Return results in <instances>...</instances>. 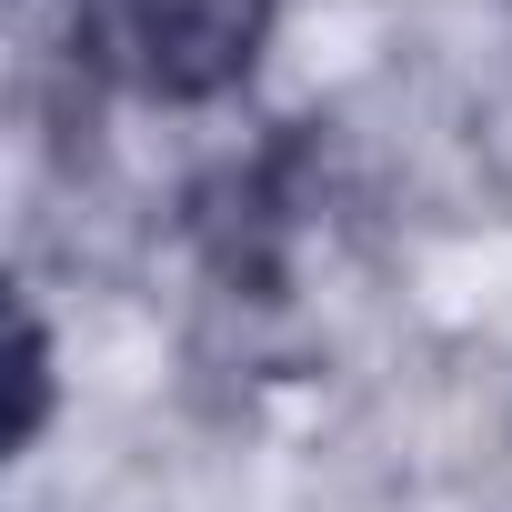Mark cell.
Returning a JSON list of instances; mask_svg holds the SVG:
<instances>
[{
	"mask_svg": "<svg viewBox=\"0 0 512 512\" xmlns=\"http://www.w3.org/2000/svg\"><path fill=\"white\" fill-rule=\"evenodd\" d=\"M272 0H71V41L91 71L131 81L141 101H211L262 61Z\"/></svg>",
	"mask_w": 512,
	"mask_h": 512,
	"instance_id": "cell-1",
	"label": "cell"
},
{
	"mask_svg": "<svg viewBox=\"0 0 512 512\" xmlns=\"http://www.w3.org/2000/svg\"><path fill=\"white\" fill-rule=\"evenodd\" d=\"M41 382H51V372H41V332L21 322V342H11V392H21V412H11V442H31V432H41Z\"/></svg>",
	"mask_w": 512,
	"mask_h": 512,
	"instance_id": "cell-2",
	"label": "cell"
}]
</instances>
